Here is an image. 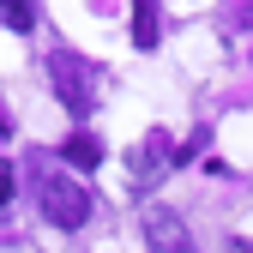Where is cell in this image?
I'll use <instances>...</instances> for the list:
<instances>
[{
    "label": "cell",
    "instance_id": "3957f363",
    "mask_svg": "<svg viewBox=\"0 0 253 253\" xmlns=\"http://www.w3.org/2000/svg\"><path fill=\"white\" fill-rule=\"evenodd\" d=\"M175 163H181V151L169 145V133H151V139H145V151L133 157V169H139V181H133V187H139V193H145V187H157Z\"/></svg>",
    "mask_w": 253,
    "mask_h": 253
},
{
    "label": "cell",
    "instance_id": "277c9868",
    "mask_svg": "<svg viewBox=\"0 0 253 253\" xmlns=\"http://www.w3.org/2000/svg\"><path fill=\"white\" fill-rule=\"evenodd\" d=\"M145 241H151V253H187V247H193V241H187V223L169 205H151L145 211Z\"/></svg>",
    "mask_w": 253,
    "mask_h": 253
},
{
    "label": "cell",
    "instance_id": "9c48e42d",
    "mask_svg": "<svg viewBox=\"0 0 253 253\" xmlns=\"http://www.w3.org/2000/svg\"><path fill=\"white\" fill-rule=\"evenodd\" d=\"M187 253H193V247H187Z\"/></svg>",
    "mask_w": 253,
    "mask_h": 253
},
{
    "label": "cell",
    "instance_id": "6da1fadb",
    "mask_svg": "<svg viewBox=\"0 0 253 253\" xmlns=\"http://www.w3.org/2000/svg\"><path fill=\"white\" fill-rule=\"evenodd\" d=\"M37 199H42V211H48V223L54 229H79L84 217H90V193H84V181L79 175H37Z\"/></svg>",
    "mask_w": 253,
    "mask_h": 253
},
{
    "label": "cell",
    "instance_id": "5b68a950",
    "mask_svg": "<svg viewBox=\"0 0 253 253\" xmlns=\"http://www.w3.org/2000/svg\"><path fill=\"white\" fill-rule=\"evenodd\" d=\"M133 42L157 48V0H133Z\"/></svg>",
    "mask_w": 253,
    "mask_h": 253
},
{
    "label": "cell",
    "instance_id": "ba28073f",
    "mask_svg": "<svg viewBox=\"0 0 253 253\" xmlns=\"http://www.w3.org/2000/svg\"><path fill=\"white\" fill-rule=\"evenodd\" d=\"M0 199H12V169L0 163Z\"/></svg>",
    "mask_w": 253,
    "mask_h": 253
},
{
    "label": "cell",
    "instance_id": "30bf717a",
    "mask_svg": "<svg viewBox=\"0 0 253 253\" xmlns=\"http://www.w3.org/2000/svg\"><path fill=\"white\" fill-rule=\"evenodd\" d=\"M247 253H253V247H247Z\"/></svg>",
    "mask_w": 253,
    "mask_h": 253
},
{
    "label": "cell",
    "instance_id": "7a4b0ae2",
    "mask_svg": "<svg viewBox=\"0 0 253 253\" xmlns=\"http://www.w3.org/2000/svg\"><path fill=\"white\" fill-rule=\"evenodd\" d=\"M48 73H54L60 103H67L73 115H90V103H97V73H90V60H79L73 48H60V54L48 60Z\"/></svg>",
    "mask_w": 253,
    "mask_h": 253
},
{
    "label": "cell",
    "instance_id": "8992f818",
    "mask_svg": "<svg viewBox=\"0 0 253 253\" xmlns=\"http://www.w3.org/2000/svg\"><path fill=\"white\" fill-rule=\"evenodd\" d=\"M0 18H6L12 30H24V37H30V24H37V6H30V0H0Z\"/></svg>",
    "mask_w": 253,
    "mask_h": 253
},
{
    "label": "cell",
    "instance_id": "52a82bcc",
    "mask_svg": "<svg viewBox=\"0 0 253 253\" xmlns=\"http://www.w3.org/2000/svg\"><path fill=\"white\" fill-rule=\"evenodd\" d=\"M67 163L97 169V163H103V145H97V139H73V145H67Z\"/></svg>",
    "mask_w": 253,
    "mask_h": 253
}]
</instances>
